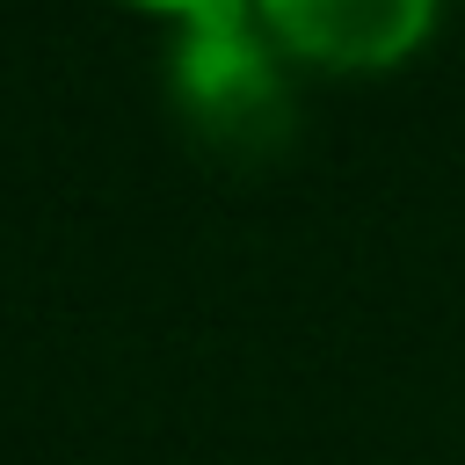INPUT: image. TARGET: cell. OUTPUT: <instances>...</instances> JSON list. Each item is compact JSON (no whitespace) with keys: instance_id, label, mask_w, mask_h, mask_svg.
Returning <instances> with one entry per match:
<instances>
[{"instance_id":"cell-1","label":"cell","mask_w":465,"mask_h":465,"mask_svg":"<svg viewBox=\"0 0 465 465\" xmlns=\"http://www.w3.org/2000/svg\"><path fill=\"white\" fill-rule=\"evenodd\" d=\"M167 87L189 131L218 153H269L291 131V80L254 0H211L182 15L167 51Z\"/></svg>"},{"instance_id":"cell-2","label":"cell","mask_w":465,"mask_h":465,"mask_svg":"<svg viewBox=\"0 0 465 465\" xmlns=\"http://www.w3.org/2000/svg\"><path fill=\"white\" fill-rule=\"evenodd\" d=\"M254 15L276 51L320 65H385L429 29L436 0H254Z\"/></svg>"},{"instance_id":"cell-3","label":"cell","mask_w":465,"mask_h":465,"mask_svg":"<svg viewBox=\"0 0 465 465\" xmlns=\"http://www.w3.org/2000/svg\"><path fill=\"white\" fill-rule=\"evenodd\" d=\"M153 7H174V15H196V7H211V0H153Z\"/></svg>"}]
</instances>
